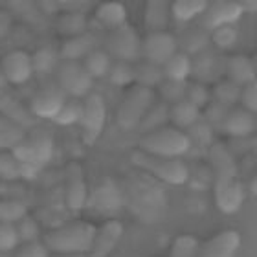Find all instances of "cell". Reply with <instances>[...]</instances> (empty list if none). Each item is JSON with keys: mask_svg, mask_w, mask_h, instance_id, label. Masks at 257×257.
<instances>
[{"mask_svg": "<svg viewBox=\"0 0 257 257\" xmlns=\"http://www.w3.org/2000/svg\"><path fill=\"white\" fill-rule=\"evenodd\" d=\"M209 162L213 167L215 204L224 215H235L244 198L235 156L224 144L217 142L209 149Z\"/></svg>", "mask_w": 257, "mask_h": 257, "instance_id": "cell-1", "label": "cell"}, {"mask_svg": "<svg viewBox=\"0 0 257 257\" xmlns=\"http://www.w3.org/2000/svg\"><path fill=\"white\" fill-rule=\"evenodd\" d=\"M96 235V226L85 220L61 226L44 235V246L54 253H86L90 252Z\"/></svg>", "mask_w": 257, "mask_h": 257, "instance_id": "cell-2", "label": "cell"}, {"mask_svg": "<svg viewBox=\"0 0 257 257\" xmlns=\"http://www.w3.org/2000/svg\"><path fill=\"white\" fill-rule=\"evenodd\" d=\"M191 147L188 134L175 127H162L140 138V151L162 158H180Z\"/></svg>", "mask_w": 257, "mask_h": 257, "instance_id": "cell-3", "label": "cell"}, {"mask_svg": "<svg viewBox=\"0 0 257 257\" xmlns=\"http://www.w3.org/2000/svg\"><path fill=\"white\" fill-rule=\"evenodd\" d=\"M131 162L133 166L151 173L158 180L171 184V186H182L189 178L188 166L178 158H162V156L149 155L144 151H134L131 155Z\"/></svg>", "mask_w": 257, "mask_h": 257, "instance_id": "cell-4", "label": "cell"}, {"mask_svg": "<svg viewBox=\"0 0 257 257\" xmlns=\"http://www.w3.org/2000/svg\"><path fill=\"white\" fill-rule=\"evenodd\" d=\"M11 155L21 162L22 166L37 173L43 166H46L54 155V140L46 133H35L30 138H24L11 149Z\"/></svg>", "mask_w": 257, "mask_h": 257, "instance_id": "cell-5", "label": "cell"}, {"mask_svg": "<svg viewBox=\"0 0 257 257\" xmlns=\"http://www.w3.org/2000/svg\"><path fill=\"white\" fill-rule=\"evenodd\" d=\"M153 99H155V94L151 88H145V86L140 85L133 86L118 108L119 127L123 131H133V128L138 127L144 119L145 112L153 107Z\"/></svg>", "mask_w": 257, "mask_h": 257, "instance_id": "cell-6", "label": "cell"}, {"mask_svg": "<svg viewBox=\"0 0 257 257\" xmlns=\"http://www.w3.org/2000/svg\"><path fill=\"white\" fill-rule=\"evenodd\" d=\"M110 57L121 63H133L142 55V39L133 26L123 24L110 32L107 37V50Z\"/></svg>", "mask_w": 257, "mask_h": 257, "instance_id": "cell-7", "label": "cell"}, {"mask_svg": "<svg viewBox=\"0 0 257 257\" xmlns=\"http://www.w3.org/2000/svg\"><path fill=\"white\" fill-rule=\"evenodd\" d=\"M105 119H107V105L103 101V97L99 94H88L83 103V114L79 119L83 142L86 145L96 144V140L101 136Z\"/></svg>", "mask_w": 257, "mask_h": 257, "instance_id": "cell-8", "label": "cell"}, {"mask_svg": "<svg viewBox=\"0 0 257 257\" xmlns=\"http://www.w3.org/2000/svg\"><path fill=\"white\" fill-rule=\"evenodd\" d=\"M57 81L59 88L72 97L88 96L92 88V77L85 70V66L77 61H63L57 66Z\"/></svg>", "mask_w": 257, "mask_h": 257, "instance_id": "cell-9", "label": "cell"}, {"mask_svg": "<svg viewBox=\"0 0 257 257\" xmlns=\"http://www.w3.org/2000/svg\"><path fill=\"white\" fill-rule=\"evenodd\" d=\"M244 8L241 2H230V0H217V2H208V8L200 15V28L206 32H213L220 26L235 24L241 19Z\"/></svg>", "mask_w": 257, "mask_h": 257, "instance_id": "cell-10", "label": "cell"}, {"mask_svg": "<svg viewBox=\"0 0 257 257\" xmlns=\"http://www.w3.org/2000/svg\"><path fill=\"white\" fill-rule=\"evenodd\" d=\"M64 200L72 211H81L88 200V188H86V177L83 166L79 162H70L64 169Z\"/></svg>", "mask_w": 257, "mask_h": 257, "instance_id": "cell-11", "label": "cell"}, {"mask_svg": "<svg viewBox=\"0 0 257 257\" xmlns=\"http://www.w3.org/2000/svg\"><path fill=\"white\" fill-rule=\"evenodd\" d=\"M177 39L169 32H156L149 33L142 41V57L147 63L164 66L173 55L177 54Z\"/></svg>", "mask_w": 257, "mask_h": 257, "instance_id": "cell-12", "label": "cell"}, {"mask_svg": "<svg viewBox=\"0 0 257 257\" xmlns=\"http://www.w3.org/2000/svg\"><path fill=\"white\" fill-rule=\"evenodd\" d=\"M64 103H66V94L59 86H44L33 94L32 103H30V112L35 118L54 119Z\"/></svg>", "mask_w": 257, "mask_h": 257, "instance_id": "cell-13", "label": "cell"}, {"mask_svg": "<svg viewBox=\"0 0 257 257\" xmlns=\"http://www.w3.org/2000/svg\"><path fill=\"white\" fill-rule=\"evenodd\" d=\"M0 66L8 85H24L33 74L32 55L22 50H13L10 54H6L0 61Z\"/></svg>", "mask_w": 257, "mask_h": 257, "instance_id": "cell-14", "label": "cell"}, {"mask_svg": "<svg viewBox=\"0 0 257 257\" xmlns=\"http://www.w3.org/2000/svg\"><path fill=\"white\" fill-rule=\"evenodd\" d=\"M191 74L195 75V83L208 85V83H219L220 75L224 74V59L213 52H202L195 55L191 61Z\"/></svg>", "mask_w": 257, "mask_h": 257, "instance_id": "cell-15", "label": "cell"}, {"mask_svg": "<svg viewBox=\"0 0 257 257\" xmlns=\"http://www.w3.org/2000/svg\"><path fill=\"white\" fill-rule=\"evenodd\" d=\"M123 235V224L119 220H107L101 228H96V235L90 248V257H108L118 246L119 239Z\"/></svg>", "mask_w": 257, "mask_h": 257, "instance_id": "cell-16", "label": "cell"}, {"mask_svg": "<svg viewBox=\"0 0 257 257\" xmlns=\"http://www.w3.org/2000/svg\"><path fill=\"white\" fill-rule=\"evenodd\" d=\"M241 246V235L235 230H224L198 248L197 257H235Z\"/></svg>", "mask_w": 257, "mask_h": 257, "instance_id": "cell-17", "label": "cell"}, {"mask_svg": "<svg viewBox=\"0 0 257 257\" xmlns=\"http://www.w3.org/2000/svg\"><path fill=\"white\" fill-rule=\"evenodd\" d=\"M224 74L237 86H246L255 81V61L246 55H230L224 59Z\"/></svg>", "mask_w": 257, "mask_h": 257, "instance_id": "cell-18", "label": "cell"}, {"mask_svg": "<svg viewBox=\"0 0 257 257\" xmlns=\"http://www.w3.org/2000/svg\"><path fill=\"white\" fill-rule=\"evenodd\" d=\"M97 46H99V37L96 33L85 32L81 35L66 39L59 50V55L63 57V61H77L79 63V59H85L86 55L97 50Z\"/></svg>", "mask_w": 257, "mask_h": 257, "instance_id": "cell-19", "label": "cell"}, {"mask_svg": "<svg viewBox=\"0 0 257 257\" xmlns=\"http://www.w3.org/2000/svg\"><path fill=\"white\" fill-rule=\"evenodd\" d=\"M0 114L24 131L33 125V114L30 112V108L24 107L8 88L0 90Z\"/></svg>", "mask_w": 257, "mask_h": 257, "instance_id": "cell-20", "label": "cell"}, {"mask_svg": "<svg viewBox=\"0 0 257 257\" xmlns=\"http://www.w3.org/2000/svg\"><path fill=\"white\" fill-rule=\"evenodd\" d=\"M222 131L233 138H244L255 131V116L244 108H230Z\"/></svg>", "mask_w": 257, "mask_h": 257, "instance_id": "cell-21", "label": "cell"}, {"mask_svg": "<svg viewBox=\"0 0 257 257\" xmlns=\"http://www.w3.org/2000/svg\"><path fill=\"white\" fill-rule=\"evenodd\" d=\"M86 206H92L97 211H110V209L119 208L121 198H119V191L114 186L112 180H108V178L101 180L99 186L96 188V191H94V195L86 200Z\"/></svg>", "mask_w": 257, "mask_h": 257, "instance_id": "cell-22", "label": "cell"}, {"mask_svg": "<svg viewBox=\"0 0 257 257\" xmlns=\"http://www.w3.org/2000/svg\"><path fill=\"white\" fill-rule=\"evenodd\" d=\"M169 4L166 0H149L145 4L144 22L149 33L166 32L167 21H169Z\"/></svg>", "mask_w": 257, "mask_h": 257, "instance_id": "cell-23", "label": "cell"}, {"mask_svg": "<svg viewBox=\"0 0 257 257\" xmlns=\"http://www.w3.org/2000/svg\"><path fill=\"white\" fill-rule=\"evenodd\" d=\"M96 19L103 28L116 30V28L127 24V10L121 2H105L96 8Z\"/></svg>", "mask_w": 257, "mask_h": 257, "instance_id": "cell-24", "label": "cell"}, {"mask_svg": "<svg viewBox=\"0 0 257 257\" xmlns=\"http://www.w3.org/2000/svg\"><path fill=\"white\" fill-rule=\"evenodd\" d=\"M209 44V33L202 28H191L188 32L180 35V41H177V46H180V54L184 55H198L208 50Z\"/></svg>", "mask_w": 257, "mask_h": 257, "instance_id": "cell-25", "label": "cell"}, {"mask_svg": "<svg viewBox=\"0 0 257 257\" xmlns=\"http://www.w3.org/2000/svg\"><path fill=\"white\" fill-rule=\"evenodd\" d=\"M198 118H200V110L197 107H193L186 99L169 107V121L175 125V128L193 127L198 121Z\"/></svg>", "mask_w": 257, "mask_h": 257, "instance_id": "cell-26", "label": "cell"}, {"mask_svg": "<svg viewBox=\"0 0 257 257\" xmlns=\"http://www.w3.org/2000/svg\"><path fill=\"white\" fill-rule=\"evenodd\" d=\"M162 72H164V79L186 81L191 75V59H189L188 55L177 52L171 59L162 66Z\"/></svg>", "mask_w": 257, "mask_h": 257, "instance_id": "cell-27", "label": "cell"}, {"mask_svg": "<svg viewBox=\"0 0 257 257\" xmlns=\"http://www.w3.org/2000/svg\"><path fill=\"white\" fill-rule=\"evenodd\" d=\"M134 81L136 85L145 86V88H155V86H160V83L164 81V72H162V66L153 63H140L134 66Z\"/></svg>", "mask_w": 257, "mask_h": 257, "instance_id": "cell-28", "label": "cell"}, {"mask_svg": "<svg viewBox=\"0 0 257 257\" xmlns=\"http://www.w3.org/2000/svg\"><path fill=\"white\" fill-rule=\"evenodd\" d=\"M208 8L206 0H177L173 2L169 11L178 22H188L195 17H200Z\"/></svg>", "mask_w": 257, "mask_h": 257, "instance_id": "cell-29", "label": "cell"}, {"mask_svg": "<svg viewBox=\"0 0 257 257\" xmlns=\"http://www.w3.org/2000/svg\"><path fill=\"white\" fill-rule=\"evenodd\" d=\"M35 171L28 169L11 155V151H0V177L6 180H17L21 177H33Z\"/></svg>", "mask_w": 257, "mask_h": 257, "instance_id": "cell-30", "label": "cell"}, {"mask_svg": "<svg viewBox=\"0 0 257 257\" xmlns=\"http://www.w3.org/2000/svg\"><path fill=\"white\" fill-rule=\"evenodd\" d=\"M59 52L54 46H44V48L35 50L32 55V66L33 72L37 74H50L59 66Z\"/></svg>", "mask_w": 257, "mask_h": 257, "instance_id": "cell-31", "label": "cell"}, {"mask_svg": "<svg viewBox=\"0 0 257 257\" xmlns=\"http://www.w3.org/2000/svg\"><path fill=\"white\" fill-rule=\"evenodd\" d=\"M26 138V131L0 114V151H11Z\"/></svg>", "mask_w": 257, "mask_h": 257, "instance_id": "cell-32", "label": "cell"}, {"mask_svg": "<svg viewBox=\"0 0 257 257\" xmlns=\"http://www.w3.org/2000/svg\"><path fill=\"white\" fill-rule=\"evenodd\" d=\"M169 121V107L166 103H160V105H153V107L145 112L142 123L138 125L145 134L153 133V131H158V128L166 127V123Z\"/></svg>", "mask_w": 257, "mask_h": 257, "instance_id": "cell-33", "label": "cell"}, {"mask_svg": "<svg viewBox=\"0 0 257 257\" xmlns=\"http://www.w3.org/2000/svg\"><path fill=\"white\" fill-rule=\"evenodd\" d=\"M57 30L63 35H68V39L75 37V35H81V33L86 32V17L81 11H68L63 17H59Z\"/></svg>", "mask_w": 257, "mask_h": 257, "instance_id": "cell-34", "label": "cell"}, {"mask_svg": "<svg viewBox=\"0 0 257 257\" xmlns=\"http://www.w3.org/2000/svg\"><path fill=\"white\" fill-rule=\"evenodd\" d=\"M83 66H85V70L88 72V75L94 79V77L107 75L110 66H112V63H110V55H108L107 52H103V50L97 48V50H94L92 54L86 55Z\"/></svg>", "mask_w": 257, "mask_h": 257, "instance_id": "cell-35", "label": "cell"}, {"mask_svg": "<svg viewBox=\"0 0 257 257\" xmlns=\"http://www.w3.org/2000/svg\"><path fill=\"white\" fill-rule=\"evenodd\" d=\"M24 217H28V204L17 198L0 200V222L4 224H17Z\"/></svg>", "mask_w": 257, "mask_h": 257, "instance_id": "cell-36", "label": "cell"}, {"mask_svg": "<svg viewBox=\"0 0 257 257\" xmlns=\"http://www.w3.org/2000/svg\"><path fill=\"white\" fill-rule=\"evenodd\" d=\"M239 97H241V86L233 85L231 81H219V83L215 85L213 99H215V103H219L222 107L231 108L239 101Z\"/></svg>", "mask_w": 257, "mask_h": 257, "instance_id": "cell-37", "label": "cell"}, {"mask_svg": "<svg viewBox=\"0 0 257 257\" xmlns=\"http://www.w3.org/2000/svg\"><path fill=\"white\" fill-rule=\"evenodd\" d=\"M200 242L195 235H178L173 241L169 257H197Z\"/></svg>", "mask_w": 257, "mask_h": 257, "instance_id": "cell-38", "label": "cell"}, {"mask_svg": "<svg viewBox=\"0 0 257 257\" xmlns=\"http://www.w3.org/2000/svg\"><path fill=\"white\" fill-rule=\"evenodd\" d=\"M209 39L213 41V44L220 50H230L237 44L239 39V30L235 28V24H228V26H220L217 30L211 32Z\"/></svg>", "mask_w": 257, "mask_h": 257, "instance_id": "cell-39", "label": "cell"}, {"mask_svg": "<svg viewBox=\"0 0 257 257\" xmlns=\"http://www.w3.org/2000/svg\"><path fill=\"white\" fill-rule=\"evenodd\" d=\"M186 92H188V83L186 81H169L164 79L160 83V94L167 103H177L186 99Z\"/></svg>", "mask_w": 257, "mask_h": 257, "instance_id": "cell-40", "label": "cell"}, {"mask_svg": "<svg viewBox=\"0 0 257 257\" xmlns=\"http://www.w3.org/2000/svg\"><path fill=\"white\" fill-rule=\"evenodd\" d=\"M81 114H83V103L77 101V99H70V101L66 99V103L59 110V114L54 118V121L63 125V127H68V125L79 123Z\"/></svg>", "mask_w": 257, "mask_h": 257, "instance_id": "cell-41", "label": "cell"}, {"mask_svg": "<svg viewBox=\"0 0 257 257\" xmlns=\"http://www.w3.org/2000/svg\"><path fill=\"white\" fill-rule=\"evenodd\" d=\"M108 79L116 86L131 85L134 81V66L131 63L116 61V63L110 66V70H108Z\"/></svg>", "mask_w": 257, "mask_h": 257, "instance_id": "cell-42", "label": "cell"}, {"mask_svg": "<svg viewBox=\"0 0 257 257\" xmlns=\"http://www.w3.org/2000/svg\"><path fill=\"white\" fill-rule=\"evenodd\" d=\"M209 90L206 85H200V83H188V92H186V101L191 103L193 107H197L198 110L202 107H206L209 103Z\"/></svg>", "mask_w": 257, "mask_h": 257, "instance_id": "cell-43", "label": "cell"}, {"mask_svg": "<svg viewBox=\"0 0 257 257\" xmlns=\"http://www.w3.org/2000/svg\"><path fill=\"white\" fill-rule=\"evenodd\" d=\"M19 233H17L15 224H4L0 222V252L10 253L19 246Z\"/></svg>", "mask_w": 257, "mask_h": 257, "instance_id": "cell-44", "label": "cell"}, {"mask_svg": "<svg viewBox=\"0 0 257 257\" xmlns=\"http://www.w3.org/2000/svg\"><path fill=\"white\" fill-rule=\"evenodd\" d=\"M230 112V108L222 107L219 103H211L206 110V123L209 125V128H217V131H222L226 121V116Z\"/></svg>", "mask_w": 257, "mask_h": 257, "instance_id": "cell-45", "label": "cell"}, {"mask_svg": "<svg viewBox=\"0 0 257 257\" xmlns=\"http://www.w3.org/2000/svg\"><path fill=\"white\" fill-rule=\"evenodd\" d=\"M17 233H19V239L24 242H32L37 241L39 235V226L37 222L30 217H24V219L19 222V228H17Z\"/></svg>", "mask_w": 257, "mask_h": 257, "instance_id": "cell-46", "label": "cell"}, {"mask_svg": "<svg viewBox=\"0 0 257 257\" xmlns=\"http://www.w3.org/2000/svg\"><path fill=\"white\" fill-rule=\"evenodd\" d=\"M239 101H242L244 110H248V112H252V114L255 112L257 110V85H255V81L250 83V85H246V86H242Z\"/></svg>", "mask_w": 257, "mask_h": 257, "instance_id": "cell-47", "label": "cell"}, {"mask_svg": "<svg viewBox=\"0 0 257 257\" xmlns=\"http://www.w3.org/2000/svg\"><path fill=\"white\" fill-rule=\"evenodd\" d=\"M15 257H50V250L44 246L43 242H24V246L17 252Z\"/></svg>", "mask_w": 257, "mask_h": 257, "instance_id": "cell-48", "label": "cell"}, {"mask_svg": "<svg viewBox=\"0 0 257 257\" xmlns=\"http://www.w3.org/2000/svg\"><path fill=\"white\" fill-rule=\"evenodd\" d=\"M13 26V17L8 11H0V39H4Z\"/></svg>", "mask_w": 257, "mask_h": 257, "instance_id": "cell-49", "label": "cell"}, {"mask_svg": "<svg viewBox=\"0 0 257 257\" xmlns=\"http://www.w3.org/2000/svg\"><path fill=\"white\" fill-rule=\"evenodd\" d=\"M50 257H86L85 253H54Z\"/></svg>", "mask_w": 257, "mask_h": 257, "instance_id": "cell-50", "label": "cell"}, {"mask_svg": "<svg viewBox=\"0 0 257 257\" xmlns=\"http://www.w3.org/2000/svg\"><path fill=\"white\" fill-rule=\"evenodd\" d=\"M2 88H8V81H6L4 74H2V66H0V90Z\"/></svg>", "mask_w": 257, "mask_h": 257, "instance_id": "cell-51", "label": "cell"}, {"mask_svg": "<svg viewBox=\"0 0 257 257\" xmlns=\"http://www.w3.org/2000/svg\"><path fill=\"white\" fill-rule=\"evenodd\" d=\"M0 257H11L10 253H6V252H0Z\"/></svg>", "mask_w": 257, "mask_h": 257, "instance_id": "cell-52", "label": "cell"}]
</instances>
